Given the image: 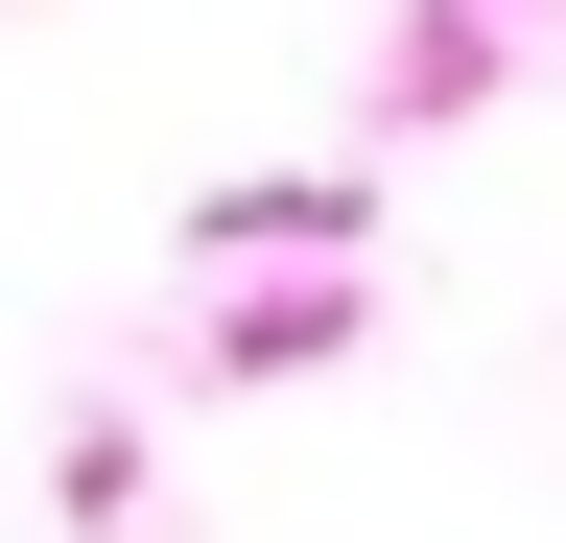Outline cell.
Returning a JSON list of instances; mask_svg holds the SVG:
<instances>
[{
	"mask_svg": "<svg viewBox=\"0 0 566 543\" xmlns=\"http://www.w3.org/2000/svg\"><path fill=\"white\" fill-rule=\"evenodd\" d=\"M354 331H378V284H354V260H283V284L212 307V378H331Z\"/></svg>",
	"mask_w": 566,
	"mask_h": 543,
	"instance_id": "6da1fadb",
	"label": "cell"
},
{
	"mask_svg": "<svg viewBox=\"0 0 566 543\" xmlns=\"http://www.w3.org/2000/svg\"><path fill=\"white\" fill-rule=\"evenodd\" d=\"M354 213H378L354 166H283V189H212V237H237V260H331Z\"/></svg>",
	"mask_w": 566,
	"mask_h": 543,
	"instance_id": "7a4b0ae2",
	"label": "cell"
}]
</instances>
